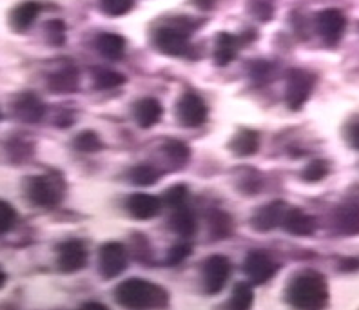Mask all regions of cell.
Returning a JSON list of instances; mask_svg holds the SVG:
<instances>
[{
	"mask_svg": "<svg viewBox=\"0 0 359 310\" xmlns=\"http://www.w3.org/2000/svg\"><path fill=\"white\" fill-rule=\"evenodd\" d=\"M287 209L289 207L285 205L283 201H271L267 205L259 207L255 215H252V218H250V227L258 232L272 231L278 225H281Z\"/></svg>",
	"mask_w": 359,
	"mask_h": 310,
	"instance_id": "cell-12",
	"label": "cell"
},
{
	"mask_svg": "<svg viewBox=\"0 0 359 310\" xmlns=\"http://www.w3.org/2000/svg\"><path fill=\"white\" fill-rule=\"evenodd\" d=\"M193 2L198 8L203 9V11H209V9H212L216 6V0H193Z\"/></svg>",
	"mask_w": 359,
	"mask_h": 310,
	"instance_id": "cell-39",
	"label": "cell"
},
{
	"mask_svg": "<svg viewBox=\"0 0 359 310\" xmlns=\"http://www.w3.org/2000/svg\"><path fill=\"white\" fill-rule=\"evenodd\" d=\"M46 36H48L49 44L62 46L66 42V24L62 20H49L46 24Z\"/></svg>",
	"mask_w": 359,
	"mask_h": 310,
	"instance_id": "cell-30",
	"label": "cell"
},
{
	"mask_svg": "<svg viewBox=\"0 0 359 310\" xmlns=\"http://www.w3.org/2000/svg\"><path fill=\"white\" fill-rule=\"evenodd\" d=\"M191 245L189 243H176L172 245L171 249H169V252H167V258H165V263L167 265H178V263H182L184 260H187L189 256H191Z\"/></svg>",
	"mask_w": 359,
	"mask_h": 310,
	"instance_id": "cell-35",
	"label": "cell"
},
{
	"mask_svg": "<svg viewBox=\"0 0 359 310\" xmlns=\"http://www.w3.org/2000/svg\"><path fill=\"white\" fill-rule=\"evenodd\" d=\"M312 89H314V76L303 69H292L287 76V88H285V100L290 109H302L309 100Z\"/></svg>",
	"mask_w": 359,
	"mask_h": 310,
	"instance_id": "cell-5",
	"label": "cell"
},
{
	"mask_svg": "<svg viewBox=\"0 0 359 310\" xmlns=\"http://www.w3.org/2000/svg\"><path fill=\"white\" fill-rule=\"evenodd\" d=\"M95 49L107 60H120L126 53V39L116 33H102L95 40Z\"/></svg>",
	"mask_w": 359,
	"mask_h": 310,
	"instance_id": "cell-18",
	"label": "cell"
},
{
	"mask_svg": "<svg viewBox=\"0 0 359 310\" xmlns=\"http://www.w3.org/2000/svg\"><path fill=\"white\" fill-rule=\"evenodd\" d=\"M95 88L97 89H114L126 83V76L122 73L111 69H98L95 71Z\"/></svg>",
	"mask_w": 359,
	"mask_h": 310,
	"instance_id": "cell-28",
	"label": "cell"
},
{
	"mask_svg": "<svg viewBox=\"0 0 359 310\" xmlns=\"http://www.w3.org/2000/svg\"><path fill=\"white\" fill-rule=\"evenodd\" d=\"M48 86L55 93H73L79 88V71L75 66H64L49 74Z\"/></svg>",
	"mask_w": 359,
	"mask_h": 310,
	"instance_id": "cell-19",
	"label": "cell"
},
{
	"mask_svg": "<svg viewBox=\"0 0 359 310\" xmlns=\"http://www.w3.org/2000/svg\"><path fill=\"white\" fill-rule=\"evenodd\" d=\"M75 147L80 153H97L102 149V142L97 133L83 131L75 138Z\"/></svg>",
	"mask_w": 359,
	"mask_h": 310,
	"instance_id": "cell-29",
	"label": "cell"
},
{
	"mask_svg": "<svg viewBox=\"0 0 359 310\" xmlns=\"http://www.w3.org/2000/svg\"><path fill=\"white\" fill-rule=\"evenodd\" d=\"M126 209L131 216L138 220H151L160 215L162 209V201L158 200L153 194H144V192H136L126 201Z\"/></svg>",
	"mask_w": 359,
	"mask_h": 310,
	"instance_id": "cell-13",
	"label": "cell"
},
{
	"mask_svg": "<svg viewBox=\"0 0 359 310\" xmlns=\"http://www.w3.org/2000/svg\"><path fill=\"white\" fill-rule=\"evenodd\" d=\"M329 299V288L325 283V278L316 272H303L296 276L287 287V302L294 309H321L327 305Z\"/></svg>",
	"mask_w": 359,
	"mask_h": 310,
	"instance_id": "cell-1",
	"label": "cell"
},
{
	"mask_svg": "<svg viewBox=\"0 0 359 310\" xmlns=\"http://www.w3.org/2000/svg\"><path fill=\"white\" fill-rule=\"evenodd\" d=\"M13 109L18 119L27 123L40 122L42 116L46 114L44 104H42L39 96L33 95V93H22L20 96H17Z\"/></svg>",
	"mask_w": 359,
	"mask_h": 310,
	"instance_id": "cell-14",
	"label": "cell"
},
{
	"mask_svg": "<svg viewBox=\"0 0 359 310\" xmlns=\"http://www.w3.org/2000/svg\"><path fill=\"white\" fill-rule=\"evenodd\" d=\"M4 283H6V274L2 272V269H0V288L4 287Z\"/></svg>",
	"mask_w": 359,
	"mask_h": 310,
	"instance_id": "cell-40",
	"label": "cell"
},
{
	"mask_svg": "<svg viewBox=\"0 0 359 310\" xmlns=\"http://www.w3.org/2000/svg\"><path fill=\"white\" fill-rule=\"evenodd\" d=\"M250 9H252L255 17L263 20V22H269L272 17V11H274L271 2H267V0H252L250 2Z\"/></svg>",
	"mask_w": 359,
	"mask_h": 310,
	"instance_id": "cell-36",
	"label": "cell"
},
{
	"mask_svg": "<svg viewBox=\"0 0 359 310\" xmlns=\"http://www.w3.org/2000/svg\"><path fill=\"white\" fill-rule=\"evenodd\" d=\"M129 180L135 185L149 187V185L156 184L158 170L153 166H149V163H138V166H135L129 170Z\"/></svg>",
	"mask_w": 359,
	"mask_h": 310,
	"instance_id": "cell-25",
	"label": "cell"
},
{
	"mask_svg": "<svg viewBox=\"0 0 359 310\" xmlns=\"http://www.w3.org/2000/svg\"><path fill=\"white\" fill-rule=\"evenodd\" d=\"M169 225H171V231H175L178 236L182 238L193 236L194 232H196V218H194L193 210L187 207V203L172 209Z\"/></svg>",
	"mask_w": 359,
	"mask_h": 310,
	"instance_id": "cell-20",
	"label": "cell"
},
{
	"mask_svg": "<svg viewBox=\"0 0 359 310\" xmlns=\"http://www.w3.org/2000/svg\"><path fill=\"white\" fill-rule=\"evenodd\" d=\"M66 185L62 178L55 175L31 176L26 182V194L35 205L39 207H55L64 198Z\"/></svg>",
	"mask_w": 359,
	"mask_h": 310,
	"instance_id": "cell-3",
	"label": "cell"
},
{
	"mask_svg": "<svg viewBox=\"0 0 359 310\" xmlns=\"http://www.w3.org/2000/svg\"><path fill=\"white\" fill-rule=\"evenodd\" d=\"M162 151L163 154H165L167 160L171 163H175V166H184V163H187L189 156H191V151H189L187 145L180 140L165 142Z\"/></svg>",
	"mask_w": 359,
	"mask_h": 310,
	"instance_id": "cell-26",
	"label": "cell"
},
{
	"mask_svg": "<svg viewBox=\"0 0 359 310\" xmlns=\"http://www.w3.org/2000/svg\"><path fill=\"white\" fill-rule=\"evenodd\" d=\"M334 223L341 234H346V236L359 234V201H346V203L337 207Z\"/></svg>",
	"mask_w": 359,
	"mask_h": 310,
	"instance_id": "cell-16",
	"label": "cell"
},
{
	"mask_svg": "<svg viewBox=\"0 0 359 310\" xmlns=\"http://www.w3.org/2000/svg\"><path fill=\"white\" fill-rule=\"evenodd\" d=\"M231 149L238 156H252L259 149V136L256 131L250 129H243L234 136V140L231 142Z\"/></svg>",
	"mask_w": 359,
	"mask_h": 310,
	"instance_id": "cell-23",
	"label": "cell"
},
{
	"mask_svg": "<svg viewBox=\"0 0 359 310\" xmlns=\"http://www.w3.org/2000/svg\"><path fill=\"white\" fill-rule=\"evenodd\" d=\"M187 198L189 191L185 185H175V187H171L165 192V203L171 207V209L185 205V203H187Z\"/></svg>",
	"mask_w": 359,
	"mask_h": 310,
	"instance_id": "cell-33",
	"label": "cell"
},
{
	"mask_svg": "<svg viewBox=\"0 0 359 310\" xmlns=\"http://www.w3.org/2000/svg\"><path fill=\"white\" fill-rule=\"evenodd\" d=\"M163 114L162 104L156 98H142L135 104V120L144 129H149L160 122Z\"/></svg>",
	"mask_w": 359,
	"mask_h": 310,
	"instance_id": "cell-17",
	"label": "cell"
},
{
	"mask_svg": "<svg viewBox=\"0 0 359 310\" xmlns=\"http://www.w3.org/2000/svg\"><path fill=\"white\" fill-rule=\"evenodd\" d=\"M98 267H100V274L107 280H113L116 276L122 274L128 267V250L122 243L111 241L105 243L100 249L98 256Z\"/></svg>",
	"mask_w": 359,
	"mask_h": 310,
	"instance_id": "cell-7",
	"label": "cell"
},
{
	"mask_svg": "<svg viewBox=\"0 0 359 310\" xmlns=\"http://www.w3.org/2000/svg\"><path fill=\"white\" fill-rule=\"evenodd\" d=\"M40 13V4L39 2H22V4H18L17 8L11 11V18H9V22H11V27L18 33H22V31L29 29L33 26V22L36 20Z\"/></svg>",
	"mask_w": 359,
	"mask_h": 310,
	"instance_id": "cell-21",
	"label": "cell"
},
{
	"mask_svg": "<svg viewBox=\"0 0 359 310\" xmlns=\"http://www.w3.org/2000/svg\"><path fill=\"white\" fill-rule=\"evenodd\" d=\"M209 223L210 232H212V236H215L216 240H224V238H227L229 234H231L232 220L229 218L225 213H222V210H215V213L210 215Z\"/></svg>",
	"mask_w": 359,
	"mask_h": 310,
	"instance_id": "cell-27",
	"label": "cell"
},
{
	"mask_svg": "<svg viewBox=\"0 0 359 310\" xmlns=\"http://www.w3.org/2000/svg\"><path fill=\"white\" fill-rule=\"evenodd\" d=\"M240 49V39L231 33H219L215 44V62L218 66H227L238 55Z\"/></svg>",
	"mask_w": 359,
	"mask_h": 310,
	"instance_id": "cell-22",
	"label": "cell"
},
{
	"mask_svg": "<svg viewBox=\"0 0 359 310\" xmlns=\"http://www.w3.org/2000/svg\"><path fill=\"white\" fill-rule=\"evenodd\" d=\"M189 33L191 29L182 26H165L154 33V46L158 51L169 57H184L189 51Z\"/></svg>",
	"mask_w": 359,
	"mask_h": 310,
	"instance_id": "cell-4",
	"label": "cell"
},
{
	"mask_svg": "<svg viewBox=\"0 0 359 310\" xmlns=\"http://www.w3.org/2000/svg\"><path fill=\"white\" fill-rule=\"evenodd\" d=\"M250 73H252V76H255L256 80L269 79L271 66H269L267 62H255V64H252V67H250Z\"/></svg>",
	"mask_w": 359,
	"mask_h": 310,
	"instance_id": "cell-37",
	"label": "cell"
},
{
	"mask_svg": "<svg viewBox=\"0 0 359 310\" xmlns=\"http://www.w3.org/2000/svg\"><path fill=\"white\" fill-rule=\"evenodd\" d=\"M176 114L184 127H200L207 120V105L194 93H185L176 105Z\"/></svg>",
	"mask_w": 359,
	"mask_h": 310,
	"instance_id": "cell-9",
	"label": "cell"
},
{
	"mask_svg": "<svg viewBox=\"0 0 359 310\" xmlns=\"http://www.w3.org/2000/svg\"><path fill=\"white\" fill-rule=\"evenodd\" d=\"M327 175H329V166L323 160H314L303 170V178L307 180V182H320Z\"/></svg>",
	"mask_w": 359,
	"mask_h": 310,
	"instance_id": "cell-32",
	"label": "cell"
},
{
	"mask_svg": "<svg viewBox=\"0 0 359 310\" xmlns=\"http://www.w3.org/2000/svg\"><path fill=\"white\" fill-rule=\"evenodd\" d=\"M15 220H17V215H15L13 207L9 205L8 201L0 200V234L11 231Z\"/></svg>",
	"mask_w": 359,
	"mask_h": 310,
	"instance_id": "cell-34",
	"label": "cell"
},
{
	"mask_svg": "<svg viewBox=\"0 0 359 310\" xmlns=\"http://www.w3.org/2000/svg\"><path fill=\"white\" fill-rule=\"evenodd\" d=\"M276 263L272 262L269 254L262 252V250H252L243 262V272L256 285L267 283L272 276L276 274Z\"/></svg>",
	"mask_w": 359,
	"mask_h": 310,
	"instance_id": "cell-10",
	"label": "cell"
},
{
	"mask_svg": "<svg viewBox=\"0 0 359 310\" xmlns=\"http://www.w3.org/2000/svg\"><path fill=\"white\" fill-rule=\"evenodd\" d=\"M348 142H351L352 147L359 151V123L351 127V131H348Z\"/></svg>",
	"mask_w": 359,
	"mask_h": 310,
	"instance_id": "cell-38",
	"label": "cell"
},
{
	"mask_svg": "<svg viewBox=\"0 0 359 310\" xmlns=\"http://www.w3.org/2000/svg\"><path fill=\"white\" fill-rule=\"evenodd\" d=\"M231 276V262L225 256H210L203 263V290L207 294H218L225 288Z\"/></svg>",
	"mask_w": 359,
	"mask_h": 310,
	"instance_id": "cell-6",
	"label": "cell"
},
{
	"mask_svg": "<svg viewBox=\"0 0 359 310\" xmlns=\"http://www.w3.org/2000/svg\"><path fill=\"white\" fill-rule=\"evenodd\" d=\"M88 263V249L79 240H69L58 247V269L62 272H79Z\"/></svg>",
	"mask_w": 359,
	"mask_h": 310,
	"instance_id": "cell-11",
	"label": "cell"
},
{
	"mask_svg": "<svg viewBox=\"0 0 359 310\" xmlns=\"http://www.w3.org/2000/svg\"><path fill=\"white\" fill-rule=\"evenodd\" d=\"M281 227L294 236H311L316 231V220L299 209H287Z\"/></svg>",
	"mask_w": 359,
	"mask_h": 310,
	"instance_id": "cell-15",
	"label": "cell"
},
{
	"mask_svg": "<svg viewBox=\"0 0 359 310\" xmlns=\"http://www.w3.org/2000/svg\"><path fill=\"white\" fill-rule=\"evenodd\" d=\"M252 302H255V292H252V287H250L247 281H241V283H236L234 290H232L231 302L229 305L236 310H245L252 306Z\"/></svg>",
	"mask_w": 359,
	"mask_h": 310,
	"instance_id": "cell-24",
	"label": "cell"
},
{
	"mask_svg": "<svg viewBox=\"0 0 359 310\" xmlns=\"http://www.w3.org/2000/svg\"><path fill=\"white\" fill-rule=\"evenodd\" d=\"M116 302L126 309H154L167 305V292L147 280L133 278L122 281L114 290Z\"/></svg>",
	"mask_w": 359,
	"mask_h": 310,
	"instance_id": "cell-2",
	"label": "cell"
},
{
	"mask_svg": "<svg viewBox=\"0 0 359 310\" xmlns=\"http://www.w3.org/2000/svg\"><path fill=\"white\" fill-rule=\"evenodd\" d=\"M346 27V18L339 9H325L316 17V29L325 44L334 46L341 40Z\"/></svg>",
	"mask_w": 359,
	"mask_h": 310,
	"instance_id": "cell-8",
	"label": "cell"
},
{
	"mask_svg": "<svg viewBox=\"0 0 359 310\" xmlns=\"http://www.w3.org/2000/svg\"><path fill=\"white\" fill-rule=\"evenodd\" d=\"M133 2L135 0H100V8L111 17H120L133 8Z\"/></svg>",
	"mask_w": 359,
	"mask_h": 310,
	"instance_id": "cell-31",
	"label": "cell"
}]
</instances>
